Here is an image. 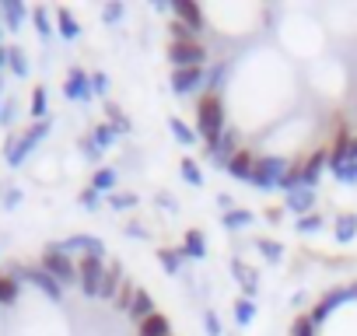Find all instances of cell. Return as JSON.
<instances>
[{"mask_svg":"<svg viewBox=\"0 0 357 336\" xmlns=\"http://www.w3.org/2000/svg\"><path fill=\"white\" fill-rule=\"evenodd\" d=\"M197 137H204L207 147L225 137V105H221L218 95L200 98V105H197Z\"/></svg>","mask_w":357,"mask_h":336,"instance_id":"obj_1","label":"cell"},{"mask_svg":"<svg viewBox=\"0 0 357 336\" xmlns=\"http://www.w3.org/2000/svg\"><path fill=\"white\" fill-rule=\"evenodd\" d=\"M46 133H50V119H43V123H36V126H29L22 137H15V140H8V147H4V158H8V165L11 168H18L36 147H39V140H46Z\"/></svg>","mask_w":357,"mask_h":336,"instance_id":"obj_2","label":"cell"},{"mask_svg":"<svg viewBox=\"0 0 357 336\" xmlns=\"http://www.w3.org/2000/svg\"><path fill=\"white\" fill-rule=\"evenodd\" d=\"M43 270L60 284V287H70V284H77V266H74V259L53 242V245H46V252H43Z\"/></svg>","mask_w":357,"mask_h":336,"instance_id":"obj_3","label":"cell"},{"mask_svg":"<svg viewBox=\"0 0 357 336\" xmlns=\"http://www.w3.org/2000/svg\"><path fill=\"white\" fill-rule=\"evenodd\" d=\"M291 172L287 168V161L284 158H256V172H252V183L249 186H256V190H273V186H280V179Z\"/></svg>","mask_w":357,"mask_h":336,"instance_id":"obj_4","label":"cell"},{"mask_svg":"<svg viewBox=\"0 0 357 336\" xmlns=\"http://www.w3.org/2000/svg\"><path fill=\"white\" fill-rule=\"evenodd\" d=\"M105 256H81L77 263V287L91 298H98V287H102V277H105Z\"/></svg>","mask_w":357,"mask_h":336,"instance_id":"obj_5","label":"cell"},{"mask_svg":"<svg viewBox=\"0 0 357 336\" xmlns=\"http://www.w3.org/2000/svg\"><path fill=\"white\" fill-rule=\"evenodd\" d=\"M168 60L175 70H183V67H204L207 63V49L200 43H172L168 46Z\"/></svg>","mask_w":357,"mask_h":336,"instance_id":"obj_6","label":"cell"},{"mask_svg":"<svg viewBox=\"0 0 357 336\" xmlns=\"http://www.w3.org/2000/svg\"><path fill=\"white\" fill-rule=\"evenodd\" d=\"M207 88V70L204 67H183V70H172V91L175 95H193Z\"/></svg>","mask_w":357,"mask_h":336,"instance_id":"obj_7","label":"cell"},{"mask_svg":"<svg viewBox=\"0 0 357 336\" xmlns=\"http://www.w3.org/2000/svg\"><path fill=\"white\" fill-rule=\"evenodd\" d=\"M329 165V154L326 151H315L312 158H305L294 172H298V183L305 186V190H315V183H319V176H322V168Z\"/></svg>","mask_w":357,"mask_h":336,"instance_id":"obj_8","label":"cell"},{"mask_svg":"<svg viewBox=\"0 0 357 336\" xmlns=\"http://www.w3.org/2000/svg\"><path fill=\"white\" fill-rule=\"evenodd\" d=\"M63 95L70 98V102H91V77L81 70V67H74L70 74H67V84H63Z\"/></svg>","mask_w":357,"mask_h":336,"instance_id":"obj_9","label":"cell"},{"mask_svg":"<svg viewBox=\"0 0 357 336\" xmlns=\"http://www.w3.org/2000/svg\"><path fill=\"white\" fill-rule=\"evenodd\" d=\"M63 252H81V256H105V242L95 235H70L63 242H56Z\"/></svg>","mask_w":357,"mask_h":336,"instance_id":"obj_10","label":"cell"},{"mask_svg":"<svg viewBox=\"0 0 357 336\" xmlns=\"http://www.w3.org/2000/svg\"><path fill=\"white\" fill-rule=\"evenodd\" d=\"M238 154V140H235V133H225L218 144H211L207 147V158L218 165V168H225V172H228V165H231V158Z\"/></svg>","mask_w":357,"mask_h":336,"instance_id":"obj_11","label":"cell"},{"mask_svg":"<svg viewBox=\"0 0 357 336\" xmlns=\"http://www.w3.org/2000/svg\"><path fill=\"white\" fill-rule=\"evenodd\" d=\"M172 15L178 18V22H183L186 29H193V32H200L204 25H207V18H204V11L193 4V0H175V4H172Z\"/></svg>","mask_w":357,"mask_h":336,"instance_id":"obj_12","label":"cell"},{"mask_svg":"<svg viewBox=\"0 0 357 336\" xmlns=\"http://www.w3.org/2000/svg\"><path fill=\"white\" fill-rule=\"evenodd\" d=\"M25 280H29V284H36V287H39L46 298H53V301H60V298H63V287H60V284H56L43 266H29V270H25Z\"/></svg>","mask_w":357,"mask_h":336,"instance_id":"obj_13","label":"cell"},{"mask_svg":"<svg viewBox=\"0 0 357 336\" xmlns=\"http://www.w3.org/2000/svg\"><path fill=\"white\" fill-rule=\"evenodd\" d=\"M347 161H357V140L340 133L336 144H333V151H329V168H340V165H347Z\"/></svg>","mask_w":357,"mask_h":336,"instance_id":"obj_14","label":"cell"},{"mask_svg":"<svg viewBox=\"0 0 357 336\" xmlns=\"http://www.w3.org/2000/svg\"><path fill=\"white\" fill-rule=\"evenodd\" d=\"M284 204H287V211H294L298 217H308V214H312V207H315V190H305V186H301V190L287 193V200H284Z\"/></svg>","mask_w":357,"mask_h":336,"instance_id":"obj_15","label":"cell"},{"mask_svg":"<svg viewBox=\"0 0 357 336\" xmlns=\"http://www.w3.org/2000/svg\"><path fill=\"white\" fill-rule=\"evenodd\" d=\"M123 287V263L116 259L109 270H105V277H102V287H98V298H105V301H116V291Z\"/></svg>","mask_w":357,"mask_h":336,"instance_id":"obj_16","label":"cell"},{"mask_svg":"<svg viewBox=\"0 0 357 336\" xmlns=\"http://www.w3.org/2000/svg\"><path fill=\"white\" fill-rule=\"evenodd\" d=\"M343 301H350V287H343V291H329L319 305H315V312H312V322L319 326L322 319H329V312L336 308V305H343Z\"/></svg>","mask_w":357,"mask_h":336,"instance_id":"obj_17","label":"cell"},{"mask_svg":"<svg viewBox=\"0 0 357 336\" xmlns=\"http://www.w3.org/2000/svg\"><path fill=\"white\" fill-rule=\"evenodd\" d=\"M231 273L238 277V284H242V291H245V298H252V294L259 291V273H256L252 266H245L242 259H231Z\"/></svg>","mask_w":357,"mask_h":336,"instance_id":"obj_18","label":"cell"},{"mask_svg":"<svg viewBox=\"0 0 357 336\" xmlns=\"http://www.w3.org/2000/svg\"><path fill=\"white\" fill-rule=\"evenodd\" d=\"M228 172H231L235 179H242V183H252V172H256V158H252L249 151H238V154L231 158V165H228Z\"/></svg>","mask_w":357,"mask_h":336,"instance_id":"obj_19","label":"cell"},{"mask_svg":"<svg viewBox=\"0 0 357 336\" xmlns=\"http://www.w3.org/2000/svg\"><path fill=\"white\" fill-rule=\"evenodd\" d=\"M0 15H4L11 32H18L22 22H25V4H22V0H0Z\"/></svg>","mask_w":357,"mask_h":336,"instance_id":"obj_20","label":"cell"},{"mask_svg":"<svg viewBox=\"0 0 357 336\" xmlns=\"http://www.w3.org/2000/svg\"><path fill=\"white\" fill-rule=\"evenodd\" d=\"M183 252H186V259H204V256H207V238H204V231L190 228L186 238H183Z\"/></svg>","mask_w":357,"mask_h":336,"instance_id":"obj_21","label":"cell"},{"mask_svg":"<svg viewBox=\"0 0 357 336\" xmlns=\"http://www.w3.org/2000/svg\"><path fill=\"white\" fill-rule=\"evenodd\" d=\"M130 319H137V322H144L147 315H154V298L144 291V287H137V294H133V305H130V312H126Z\"/></svg>","mask_w":357,"mask_h":336,"instance_id":"obj_22","label":"cell"},{"mask_svg":"<svg viewBox=\"0 0 357 336\" xmlns=\"http://www.w3.org/2000/svg\"><path fill=\"white\" fill-rule=\"evenodd\" d=\"M137 336H172V326H168V319H165L161 312H154V315H147V319L140 322Z\"/></svg>","mask_w":357,"mask_h":336,"instance_id":"obj_23","label":"cell"},{"mask_svg":"<svg viewBox=\"0 0 357 336\" xmlns=\"http://www.w3.org/2000/svg\"><path fill=\"white\" fill-rule=\"evenodd\" d=\"M183 259H186V252L183 249H158V263H161V270L165 273H178V270H183Z\"/></svg>","mask_w":357,"mask_h":336,"instance_id":"obj_24","label":"cell"},{"mask_svg":"<svg viewBox=\"0 0 357 336\" xmlns=\"http://www.w3.org/2000/svg\"><path fill=\"white\" fill-rule=\"evenodd\" d=\"M56 29H60V36H63L67 43H74V39L81 36V25H77V18H74L67 8H60V11H56Z\"/></svg>","mask_w":357,"mask_h":336,"instance_id":"obj_25","label":"cell"},{"mask_svg":"<svg viewBox=\"0 0 357 336\" xmlns=\"http://www.w3.org/2000/svg\"><path fill=\"white\" fill-rule=\"evenodd\" d=\"M256 217H252V211H242V207H235V211H228L225 217H221V224L228 228V231H242V228H249Z\"/></svg>","mask_w":357,"mask_h":336,"instance_id":"obj_26","label":"cell"},{"mask_svg":"<svg viewBox=\"0 0 357 336\" xmlns=\"http://www.w3.org/2000/svg\"><path fill=\"white\" fill-rule=\"evenodd\" d=\"M168 130H172V137H175L178 144H183V147H193V144H197V130H190L178 116H172V119H168Z\"/></svg>","mask_w":357,"mask_h":336,"instance_id":"obj_27","label":"cell"},{"mask_svg":"<svg viewBox=\"0 0 357 336\" xmlns=\"http://www.w3.org/2000/svg\"><path fill=\"white\" fill-rule=\"evenodd\" d=\"M116 168H98L95 172V179H91V190L95 193H116Z\"/></svg>","mask_w":357,"mask_h":336,"instance_id":"obj_28","label":"cell"},{"mask_svg":"<svg viewBox=\"0 0 357 336\" xmlns=\"http://www.w3.org/2000/svg\"><path fill=\"white\" fill-rule=\"evenodd\" d=\"M354 235H357V214H340L336 217V242H354Z\"/></svg>","mask_w":357,"mask_h":336,"instance_id":"obj_29","label":"cell"},{"mask_svg":"<svg viewBox=\"0 0 357 336\" xmlns=\"http://www.w3.org/2000/svg\"><path fill=\"white\" fill-rule=\"evenodd\" d=\"M8 67H11L18 77H29V60H25V49L8 46Z\"/></svg>","mask_w":357,"mask_h":336,"instance_id":"obj_30","label":"cell"},{"mask_svg":"<svg viewBox=\"0 0 357 336\" xmlns=\"http://www.w3.org/2000/svg\"><path fill=\"white\" fill-rule=\"evenodd\" d=\"M252 319H256V301L252 298H238L235 301V322L238 326H249Z\"/></svg>","mask_w":357,"mask_h":336,"instance_id":"obj_31","label":"cell"},{"mask_svg":"<svg viewBox=\"0 0 357 336\" xmlns=\"http://www.w3.org/2000/svg\"><path fill=\"white\" fill-rule=\"evenodd\" d=\"M105 116H109V126H112L116 133H130V119L123 116V109H119V105H112V102H109V105H105Z\"/></svg>","mask_w":357,"mask_h":336,"instance_id":"obj_32","label":"cell"},{"mask_svg":"<svg viewBox=\"0 0 357 336\" xmlns=\"http://www.w3.org/2000/svg\"><path fill=\"white\" fill-rule=\"evenodd\" d=\"M15 298H18V280H15V277H8V273H0V308L11 305Z\"/></svg>","mask_w":357,"mask_h":336,"instance_id":"obj_33","label":"cell"},{"mask_svg":"<svg viewBox=\"0 0 357 336\" xmlns=\"http://www.w3.org/2000/svg\"><path fill=\"white\" fill-rule=\"evenodd\" d=\"M178 168H183V179L190 186H204V172H200V165L193 158H183V165H178Z\"/></svg>","mask_w":357,"mask_h":336,"instance_id":"obj_34","label":"cell"},{"mask_svg":"<svg viewBox=\"0 0 357 336\" xmlns=\"http://www.w3.org/2000/svg\"><path fill=\"white\" fill-rule=\"evenodd\" d=\"M137 204H140L137 193H109V207L112 211H133Z\"/></svg>","mask_w":357,"mask_h":336,"instance_id":"obj_35","label":"cell"},{"mask_svg":"<svg viewBox=\"0 0 357 336\" xmlns=\"http://www.w3.org/2000/svg\"><path fill=\"white\" fill-rule=\"evenodd\" d=\"M256 249H259L270 263H280V256H284V245L273 242V238H256Z\"/></svg>","mask_w":357,"mask_h":336,"instance_id":"obj_36","label":"cell"},{"mask_svg":"<svg viewBox=\"0 0 357 336\" xmlns=\"http://www.w3.org/2000/svg\"><path fill=\"white\" fill-rule=\"evenodd\" d=\"M168 36H172V43H200V39H197V32H193V29H186L183 22H172Z\"/></svg>","mask_w":357,"mask_h":336,"instance_id":"obj_37","label":"cell"},{"mask_svg":"<svg viewBox=\"0 0 357 336\" xmlns=\"http://www.w3.org/2000/svg\"><path fill=\"white\" fill-rule=\"evenodd\" d=\"M225 77H228V63H218V67L207 74V88H211V95H218V91L225 88Z\"/></svg>","mask_w":357,"mask_h":336,"instance_id":"obj_38","label":"cell"},{"mask_svg":"<svg viewBox=\"0 0 357 336\" xmlns=\"http://www.w3.org/2000/svg\"><path fill=\"white\" fill-rule=\"evenodd\" d=\"M333 176H336L340 183H347V186H357V161H347V165L333 168Z\"/></svg>","mask_w":357,"mask_h":336,"instance_id":"obj_39","label":"cell"},{"mask_svg":"<svg viewBox=\"0 0 357 336\" xmlns=\"http://www.w3.org/2000/svg\"><path fill=\"white\" fill-rule=\"evenodd\" d=\"M91 137H95V140H98V147H102V151H105V147H112V144H116V130H112V126H109V123H102V126H95V130H91Z\"/></svg>","mask_w":357,"mask_h":336,"instance_id":"obj_40","label":"cell"},{"mask_svg":"<svg viewBox=\"0 0 357 336\" xmlns=\"http://www.w3.org/2000/svg\"><path fill=\"white\" fill-rule=\"evenodd\" d=\"M32 116H36V123L46 119V88H36L32 91Z\"/></svg>","mask_w":357,"mask_h":336,"instance_id":"obj_41","label":"cell"},{"mask_svg":"<svg viewBox=\"0 0 357 336\" xmlns=\"http://www.w3.org/2000/svg\"><path fill=\"white\" fill-rule=\"evenodd\" d=\"M32 18H36V29H39V36H43V39L50 43V39H53V29H50V15H46L43 8H36V11H32Z\"/></svg>","mask_w":357,"mask_h":336,"instance_id":"obj_42","label":"cell"},{"mask_svg":"<svg viewBox=\"0 0 357 336\" xmlns=\"http://www.w3.org/2000/svg\"><path fill=\"white\" fill-rule=\"evenodd\" d=\"M77 204H81L84 211H98V207H102V193H95V190L88 186V190H81V197H77Z\"/></svg>","mask_w":357,"mask_h":336,"instance_id":"obj_43","label":"cell"},{"mask_svg":"<svg viewBox=\"0 0 357 336\" xmlns=\"http://www.w3.org/2000/svg\"><path fill=\"white\" fill-rule=\"evenodd\" d=\"M81 151H84V158H88V161H98V158H102V147H98V140H95L91 133H88V137H81Z\"/></svg>","mask_w":357,"mask_h":336,"instance_id":"obj_44","label":"cell"},{"mask_svg":"<svg viewBox=\"0 0 357 336\" xmlns=\"http://www.w3.org/2000/svg\"><path fill=\"white\" fill-rule=\"evenodd\" d=\"M319 228H322V217H319V214L298 217V231H301V235H312V231H319Z\"/></svg>","mask_w":357,"mask_h":336,"instance_id":"obj_45","label":"cell"},{"mask_svg":"<svg viewBox=\"0 0 357 336\" xmlns=\"http://www.w3.org/2000/svg\"><path fill=\"white\" fill-rule=\"evenodd\" d=\"M133 294H137V287H130V284L123 280V287H119V298H116V308L130 312V305H133Z\"/></svg>","mask_w":357,"mask_h":336,"instance_id":"obj_46","label":"cell"},{"mask_svg":"<svg viewBox=\"0 0 357 336\" xmlns=\"http://www.w3.org/2000/svg\"><path fill=\"white\" fill-rule=\"evenodd\" d=\"M291 333H294V336H315V322H312V315H301V319L294 322Z\"/></svg>","mask_w":357,"mask_h":336,"instance_id":"obj_47","label":"cell"},{"mask_svg":"<svg viewBox=\"0 0 357 336\" xmlns=\"http://www.w3.org/2000/svg\"><path fill=\"white\" fill-rule=\"evenodd\" d=\"M123 11H126L123 4H105V11H102V22H105V25H116V22L123 18Z\"/></svg>","mask_w":357,"mask_h":336,"instance_id":"obj_48","label":"cell"},{"mask_svg":"<svg viewBox=\"0 0 357 336\" xmlns=\"http://www.w3.org/2000/svg\"><path fill=\"white\" fill-rule=\"evenodd\" d=\"M91 91H95V95H109V77H105L102 70L91 74Z\"/></svg>","mask_w":357,"mask_h":336,"instance_id":"obj_49","label":"cell"},{"mask_svg":"<svg viewBox=\"0 0 357 336\" xmlns=\"http://www.w3.org/2000/svg\"><path fill=\"white\" fill-rule=\"evenodd\" d=\"M15 112H18V102L15 98H4V105H0V123H11Z\"/></svg>","mask_w":357,"mask_h":336,"instance_id":"obj_50","label":"cell"},{"mask_svg":"<svg viewBox=\"0 0 357 336\" xmlns=\"http://www.w3.org/2000/svg\"><path fill=\"white\" fill-rule=\"evenodd\" d=\"M204 326H207L211 336H221V319H218L214 312H204Z\"/></svg>","mask_w":357,"mask_h":336,"instance_id":"obj_51","label":"cell"},{"mask_svg":"<svg viewBox=\"0 0 357 336\" xmlns=\"http://www.w3.org/2000/svg\"><path fill=\"white\" fill-rule=\"evenodd\" d=\"M18 204H22V190H15V186H11V190L4 193V211H15Z\"/></svg>","mask_w":357,"mask_h":336,"instance_id":"obj_52","label":"cell"},{"mask_svg":"<svg viewBox=\"0 0 357 336\" xmlns=\"http://www.w3.org/2000/svg\"><path fill=\"white\" fill-rule=\"evenodd\" d=\"M218 204H221V211L228 214V211H235V204H231V197L228 193H218Z\"/></svg>","mask_w":357,"mask_h":336,"instance_id":"obj_53","label":"cell"},{"mask_svg":"<svg viewBox=\"0 0 357 336\" xmlns=\"http://www.w3.org/2000/svg\"><path fill=\"white\" fill-rule=\"evenodd\" d=\"M126 235H130V238H147V231H144L140 224H126Z\"/></svg>","mask_w":357,"mask_h":336,"instance_id":"obj_54","label":"cell"},{"mask_svg":"<svg viewBox=\"0 0 357 336\" xmlns=\"http://www.w3.org/2000/svg\"><path fill=\"white\" fill-rule=\"evenodd\" d=\"M158 204H161V207H165V211H168V207H172V211H175V200H172V197H168V193H161V197H158Z\"/></svg>","mask_w":357,"mask_h":336,"instance_id":"obj_55","label":"cell"},{"mask_svg":"<svg viewBox=\"0 0 357 336\" xmlns=\"http://www.w3.org/2000/svg\"><path fill=\"white\" fill-rule=\"evenodd\" d=\"M0 67H8V49L0 46Z\"/></svg>","mask_w":357,"mask_h":336,"instance_id":"obj_56","label":"cell"},{"mask_svg":"<svg viewBox=\"0 0 357 336\" xmlns=\"http://www.w3.org/2000/svg\"><path fill=\"white\" fill-rule=\"evenodd\" d=\"M350 298H357V284H354V287H350Z\"/></svg>","mask_w":357,"mask_h":336,"instance_id":"obj_57","label":"cell"},{"mask_svg":"<svg viewBox=\"0 0 357 336\" xmlns=\"http://www.w3.org/2000/svg\"><path fill=\"white\" fill-rule=\"evenodd\" d=\"M0 36H4V25H0Z\"/></svg>","mask_w":357,"mask_h":336,"instance_id":"obj_58","label":"cell"},{"mask_svg":"<svg viewBox=\"0 0 357 336\" xmlns=\"http://www.w3.org/2000/svg\"><path fill=\"white\" fill-rule=\"evenodd\" d=\"M0 91H4V81H0Z\"/></svg>","mask_w":357,"mask_h":336,"instance_id":"obj_59","label":"cell"}]
</instances>
